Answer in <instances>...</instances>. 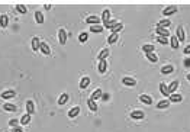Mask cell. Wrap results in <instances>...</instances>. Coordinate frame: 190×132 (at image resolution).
<instances>
[{
	"label": "cell",
	"mask_w": 190,
	"mask_h": 132,
	"mask_svg": "<svg viewBox=\"0 0 190 132\" xmlns=\"http://www.w3.org/2000/svg\"><path fill=\"white\" fill-rule=\"evenodd\" d=\"M67 38H68V35H67L65 29L61 28V29L58 31V41H60L61 45H65V44H67Z\"/></svg>",
	"instance_id": "obj_1"
},
{
	"label": "cell",
	"mask_w": 190,
	"mask_h": 132,
	"mask_svg": "<svg viewBox=\"0 0 190 132\" xmlns=\"http://www.w3.org/2000/svg\"><path fill=\"white\" fill-rule=\"evenodd\" d=\"M177 10H179V7L174 6V5H171V6H167V7L162 10V15L164 16H171L173 13H177Z\"/></svg>",
	"instance_id": "obj_2"
},
{
	"label": "cell",
	"mask_w": 190,
	"mask_h": 132,
	"mask_svg": "<svg viewBox=\"0 0 190 132\" xmlns=\"http://www.w3.org/2000/svg\"><path fill=\"white\" fill-rule=\"evenodd\" d=\"M100 20H102V17H99V16H89V17L86 19V22H87L90 26H93V25H99V23H100Z\"/></svg>",
	"instance_id": "obj_3"
},
{
	"label": "cell",
	"mask_w": 190,
	"mask_h": 132,
	"mask_svg": "<svg viewBox=\"0 0 190 132\" xmlns=\"http://www.w3.org/2000/svg\"><path fill=\"white\" fill-rule=\"evenodd\" d=\"M176 36L179 39V42H183L186 39V34H184V28L183 26H177V32H176Z\"/></svg>",
	"instance_id": "obj_4"
},
{
	"label": "cell",
	"mask_w": 190,
	"mask_h": 132,
	"mask_svg": "<svg viewBox=\"0 0 190 132\" xmlns=\"http://www.w3.org/2000/svg\"><path fill=\"white\" fill-rule=\"evenodd\" d=\"M155 32H157L158 36H164V38H169V36H170L169 29H165V28H160V26H157V28H155Z\"/></svg>",
	"instance_id": "obj_5"
},
{
	"label": "cell",
	"mask_w": 190,
	"mask_h": 132,
	"mask_svg": "<svg viewBox=\"0 0 190 132\" xmlns=\"http://www.w3.org/2000/svg\"><path fill=\"white\" fill-rule=\"evenodd\" d=\"M139 102H142V103L147 105V106H151L152 105V97L148 96V94H141L139 96Z\"/></svg>",
	"instance_id": "obj_6"
},
{
	"label": "cell",
	"mask_w": 190,
	"mask_h": 132,
	"mask_svg": "<svg viewBox=\"0 0 190 132\" xmlns=\"http://www.w3.org/2000/svg\"><path fill=\"white\" fill-rule=\"evenodd\" d=\"M144 116H145V113L142 112V111H134V112H131V118H132V119H135V121L144 119Z\"/></svg>",
	"instance_id": "obj_7"
},
{
	"label": "cell",
	"mask_w": 190,
	"mask_h": 132,
	"mask_svg": "<svg viewBox=\"0 0 190 132\" xmlns=\"http://www.w3.org/2000/svg\"><path fill=\"white\" fill-rule=\"evenodd\" d=\"M97 70H99V73H100V74L106 73V70H107V61H106V60H102V61L99 62Z\"/></svg>",
	"instance_id": "obj_8"
},
{
	"label": "cell",
	"mask_w": 190,
	"mask_h": 132,
	"mask_svg": "<svg viewBox=\"0 0 190 132\" xmlns=\"http://www.w3.org/2000/svg\"><path fill=\"white\" fill-rule=\"evenodd\" d=\"M41 52L42 54H45V55H50L51 54V48H50V45L48 44H45V42H41Z\"/></svg>",
	"instance_id": "obj_9"
},
{
	"label": "cell",
	"mask_w": 190,
	"mask_h": 132,
	"mask_svg": "<svg viewBox=\"0 0 190 132\" xmlns=\"http://www.w3.org/2000/svg\"><path fill=\"white\" fill-rule=\"evenodd\" d=\"M102 94H103V92H102V89H96L93 93H91V96H90V99L91 100H94L96 102L97 99H102Z\"/></svg>",
	"instance_id": "obj_10"
},
{
	"label": "cell",
	"mask_w": 190,
	"mask_h": 132,
	"mask_svg": "<svg viewBox=\"0 0 190 132\" xmlns=\"http://www.w3.org/2000/svg\"><path fill=\"white\" fill-rule=\"evenodd\" d=\"M122 83H124L125 86H129V87H135V86H136V81H135L134 78H131V77H124V78H122Z\"/></svg>",
	"instance_id": "obj_11"
},
{
	"label": "cell",
	"mask_w": 190,
	"mask_h": 132,
	"mask_svg": "<svg viewBox=\"0 0 190 132\" xmlns=\"http://www.w3.org/2000/svg\"><path fill=\"white\" fill-rule=\"evenodd\" d=\"M179 84H180V83H179L177 80H176V81H171V84L169 86V93H170V94H174V93H176V90L179 89Z\"/></svg>",
	"instance_id": "obj_12"
},
{
	"label": "cell",
	"mask_w": 190,
	"mask_h": 132,
	"mask_svg": "<svg viewBox=\"0 0 190 132\" xmlns=\"http://www.w3.org/2000/svg\"><path fill=\"white\" fill-rule=\"evenodd\" d=\"M39 48H41V41H39L38 36H34L32 38V50L34 51H38Z\"/></svg>",
	"instance_id": "obj_13"
},
{
	"label": "cell",
	"mask_w": 190,
	"mask_h": 132,
	"mask_svg": "<svg viewBox=\"0 0 190 132\" xmlns=\"http://www.w3.org/2000/svg\"><path fill=\"white\" fill-rule=\"evenodd\" d=\"M109 54H110V51H109V48H105V50H102L100 52H99V55H97V60H106L107 57H109Z\"/></svg>",
	"instance_id": "obj_14"
},
{
	"label": "cell",
	"mask_w": 190,
	"mask_h": 132,
	"mask_svg": "<svg viewBox=\"0 0 190 132\" xmlns=\"http://www.w3.org/2000/svg\"><path fill=\"white\" fill-rule=\"evenodd\" d=\"M160 92H161V94L162 96H165V97H170V93H169V87L165 86V83H160Z\"/></svg>",
	"instance_id": "obj_15"
},
{
	"label": "cell",
	"mask_w": 190,
	"mask_h": 132,
	"mask_svg": "<svg viewBox=\"0 0 190 132\" xmlns=\"http://www.w3.org/2000/svg\"><path fill=\"white\" fill-rule=\"evenodd\" d=\"M105 25V28H107V29H115L117 25H119V23H117V20H115V19H112V20H109V22H106V23H103Z\"/></svg>",
	"instance_id": "obj_16"
},
{
	"label": "cell",
	"mask_w": 190,
	"mask_h": 132,
	"mask_svg": "<svg viewBox=\"0 0 190 132\" xmlns=\"http://www.w3.org/2000/svg\"><path fill=\"white\" fill-rule=\"evenodd\" d=\"M174 71V67L171 64H169V65H164V67H161V73L162 74H171Z\"/></svg>",
	"instance_id": "obj_17"
},
{
	"label": "cell",
	"mask_w": 190,
	"mask_h": 132,
	"mask_svg": "<svg viewBox=\"0 0 190 132\" xmlns=\"http://www.w3.org/2000/svg\"><path fill=\"white\" fill-rule=\"evenodd\" d=\"M170 45H171V48H173V50H177V48H179L180 42H179L177 36H171V35H170Z\"/></svg>",
	"instance_id": "obj_18"
},
{
	"label": "cell",
	"mask_w": 190,
	"mask_h": 132,
	"mask_svg": "<svg viewBox=\"0 0 190 132\" xmlns=\"http://www.w3.org/2000/svg\"><path fill=\"white\" fill-rule=\"evenodd\" d=\"M89 84H90V78H89V77H83V78L80 80V89H81V90L87 89Z\"/></svg>",
	"instance_id": "obj_19"
},
{
	"label": "cell",
	"mask_w": 190,
	"mask_h": 132,
	"mask_svg": "<svg viewBox=\"0 0 190 132\" xmlns=\"http://www.w3.org/2000/svg\"><path fill=\"white\" fill-rule=\"evenodd\" d=\"M155 47L152 45V44H145V45H142V51H144L145 54H150V52H154Z\"/></svg>",
	"instance_id": "obj_20"
},
{
	"label": "cell",
	"mask_w": 190,
	"mask_h": 132,
	"mask_svg": "<svg viewBox=\"0 0 190 132\" xmlns=\"http://www.w3.org/2000/svg\"><path fill=\"white\" fill-rule=\"evenodd\" d=\"M9 25V17H7V15H2V16H0V26H2V28H6Z\"/></svg>",
	"instance_id": "obj_21"
},
{
	"label": "cell",
	"mask_w": 190,
	"mask_h": 132,
	"mask_svg": "<svg viewBox=\"0 0 190 132\" xmlns=\"http://www.w3.org/2000/svg\"><path fill=\"white\" fill-rule=\"evenodd\" d=\"M79 113H80V107H79V106H74V107L68 112V118H76V116H79Z\"/></svg>",
	"instance_id": "obj_22"
},
{
	"label": "cell",
	"mask_w": 190,
	"mask_h": 132,
	"mask_svg": "<svg viewBox=\"0 0 190 132\" xmlns=\"http://www.w3.org/2000/svg\"><path fill=\"white\" fill-rule=\"evenodd\" d=\"M117 39H119V34H110L109 38H107V44H109V45H113Z\"/></svg>",
	"instance_id": "obj_23"
},
{
	"label": "cell",
	"mask_w": 190,
	"mask_h": 132,
	"mask_svg": "<svg viewBox=\"0 0 190 132\" xmlns=\"http://www.w3.org/2000/svg\"><path fill=\"white\" fill-rule=\"evenodd\" d=\"M171 25V22H170V19H162V20H160L158 22V25L157 26H160V28H165V29H169V26Z\"/></svg>",
	"instance_id": "obj_24"
},
{
	"label": "cell",
	"mask_w": 190,
	"mask_h": 132,
	"mask_svg": "<svg viewBox=\"0 0 190 132\" xmlns=\"http://www.w3.org/2000/svg\"><path fill=\"white\" fill-rule=\"evenodd\" d=\"M26 111H28V115H32L35 112V105L32 100H28L26 102Z\"/></svg>",
	"instance_id": "obj_25"
},
{
	"label": "cell",
	"mask_w": 190,
	"mask_h": 132,
	"mask_svg": "<svg viewBox=\"0 0 190 132\" xmlns=\"http://www.w3.org/2000/svg\"><path fill=\"white\" fill-rule=\"evenodd\" d=\"M169 106H170V100H167V99H164V100H161V102L157 103V107L158 109H167Z\"/></svg>",
	"instance_id": "obj_26"
},
{
	"label": "cell",
	"mask_w": 190,
	"mask_h": 132,
	"mask_svg": "<svg viewBox=\"0 0 190 132\" xmlns=\"http://www.w3.org/2000/svg\"><path fill=\"white\" fill-rule=\"evenodd\" d=\"M15 96H16L15 90H6V92L2 93V97H3V99H12V97H15Z\"/></svg>",
	"instance_id": "obj_27"
},
{
	"label": "cell",
	"mask_w": 190,
	"mask_h": 132,
	"mask_svg": "<svg viewBox=\"0 0 190 132\" xmlns=\"http://www.w3.org/2000/svg\"><path fill=\"white\" fill-rule=\"evenodd\" d=\"M87 105H89V109H90L91 112H97V105H96V102H94V100L89 99L87 100Z\"/></svg>",
	"instance_id": "obj_28"
},
{
	"label": "cell",
	"mask_w": 190,
	"mask_h": 132,
	"mask_svg": "<svg viewBox=\"0 0 190 132\" xmlns=\"http://www.w3.org/2000/svg\"><path fill=\"white\" fill-rule=\"evenodd\" d=\"M102 20H103V23H106V22L110 20V10H109V9L103 10V13H102Z\"/></svg>",
	"instance_id": "obj_29"
},
{
	"label": "cell",
	"mask_w": 190,
	"mask_h": 132,
	"mask_svg": "<svg viewBox=\"0 0 190 132\" xmlns=\"http://www.w3.org/2000/svg\"><path fill=\"white\" fill-rule=\"evenodd\" d=\"M170 102H174V103H179V102H181L183 100V96L181 94H170V99H169Z\"/></svg>",
	"instance_id": "obj_30"
},
{
	"label": "cell",
	"mask_w": 190,
	"mask_h": 132,
	"mask_svg": "<svg viewBox=\"0 0 190 132\" xmlns=\"http://www.w3.org/2000/svg\"><path fill=\"white\" fill-rule=\"evenodd\" d=\"M67 102H68V93H62V94L60 96V99H58V105L62 106V105H65Z\"/></svg>",
	"instance_id": "obj_31"
},
{
	"label": "cell",
	"mask_w": 190,
	"mask_h": 132,
	"mask_svg": "<svg viewBox=\"0 0 190 132\" xmlns=\"http://www.w3.org/2000/svg\"><path fill=\"white\" fill-rule=\"evenodd\" d=\"M35 20L38 22V23L41 25V23H44V20H45V17H44V15H42V12H35Z\"/></svg>",
	"instance_id": "obj_32"
},
{
	"label": "cell",
	"mask_w": 190,
	"mask_h": 132,
	"mask_svg": "<svg viewBox=\"0 0 190 132\" xmlns=\"http://www.w3.org/2000/svg\"><path fill=\"white\" fill-rule=\"evenodd\" d=\"M90 32L102 34V32H103V26H100V25H93V26H90Z\"/></svg>",
	"instance_id": "obj_33"
},
{
	"label": "cell",
	"mask_w": 190,
	"mask_h": 132,
	"mask_svg": "<svg viewBox=\"0 0 190 132\" xmlns=\"http://www.w3.org/2000/svg\"><path fill=\"white\" fill-rule=\"evenodd\" d=\"M3 109H5V111H7V112H16V106L12 105V103H5L3 105Z\"/></svg>",
	"instance_id": "obj_34"
},
{
	"label": "cell",
	"mask_w": 190,
	"mask_h": 132,
	"mask_svg": "<svg viewBox=\"0 0 190 132\" xmlns=\"http://www.w3.org/2000/svg\"><path fill=\"white\" fill-rule=\"evenodd\" d=\"M19 122H20L22 125H28V123L31 122V115H28V113H26V115H23V116L20 118Z\"/></svg>",
	"instance_id": "obj_35"
},
{
	"label": "cell",
	"mask_w": 190,
	"mask_h": 132,
	"mask_svg": "<svg viewBox=\"0 0 190 132\" xmlns=\"http://www.w3.org/2000/svg\"><path fill=\"white\" fill-rule=\"evenodd\" d=\"M147 58H148V61H151V62H157V61H158V57H157L155 52H150V54H147Z\"/></svg>",
	"instance_id": "obj_36"
},
{
	"label": "cell",
	"mask_w": 190,
	"mask_h": 132,
	"mask_svg": "<svg viewBox=\"0 0 190 132\" xmlns=\"http://www.w3.org/2000/svg\"><path fill=\"white\" fill-rule=\"evenodd\" d=\"M16 10H17L19 13H22V15H25V13L28 12L26 6H23V5H16Z\"/></svg>",
	"instance_id": "obj_37"
},
{
	"label": "cell",
	"mask_w": 190,
	"mask_h": 132,
	"mask_svg": "<svg viewBox=\"0 0 190 132\" xmlns=\"http://www.w3.org/2000/svg\"><path fill=\"white\" fill-rule=\"evenodd\" d=\"M87 39H89L87 32H81V34L79 35V41H80V42H87Z\"/></svg>",
	"instance_id": "obj_38"
},
{
	"label": "cell",
	"mask_w": 190,
	"mask_h": 132,
	"mask_svg": "<svg viewBox=\"0 0 190 132\" xmlns=\"http://www.w3.org/2000/svg\"><path fill=\"white\" fill-rule=\"evenodd\" d=\"M157 41L161 44V45H167L169 44V38H164V36H157Z\"/></svg>",
	"instance_id": "obj_39"
},
{
	"label": "cell",
	"mask_w": 190,
	"mask_h": 132,
	"mask_svg": "<svg viewBox=\"0 0 190 132\" xmlns=\"http://www.w3.org/2000/svg\"><path fill=\"white\" fill-rule=\"evenodd\" d=\"M122 29H124V25H122V23H119V25H117L115 29H112V34H119Z\"/></svg>",
	"instance_id": "obj_40"
},
{
	"label": "cell",
	"mask_w": 190,
	"mask_h": 132,
	"mask_svg": "<svg viewBox=\"0 0 190 132\" xmlns=\"http://www.w3.org/2000/svg\"><path fill=\"white\" fill-rule=\"evenodd\" d=\"M17 122H19L17 119H10V121H9V125H10L12 128H15V126L17 125Z\"/></svg>",
	"instance_id": "obj_41"
},
{
	"label": "cell",
	"mask_w": 190,
	"mask_h": 132,
	"mask_svg": "<svg viewBox=\"0 0 190 132\" xmlns=\"http://www.w3.org/2000/svg\"><path fill=\"white\" fill-rule=\"evenodd\" d=\"M102 99H103V102H107V100L110 99V94H109V93H103V94H102Z\"/></svg>",
	"instance_id": "obj_42"
},
{
	"label": "cell",
	"mask_w": 190,
	"mask_h": 132,
	"mask_svg": "<svg viewBox=\"0 0 190 132\" xmlns=\"http://www.w3.org/2000/svg\"><path fill=\"white\" fill-rule=\"evenodd\" d=\"M12 132H23V129H22L20 126H15V128L12 129Z\"/></svg>",
	"instance_id": "obj_43"
},
{
	"label": "cell",
	"mask_w": 190,
	"mask_h": 132,
	"mask_svg": "<svg viewBox=\"0 0 190 132\" xmlns=\"http://www.w3.org/2000/svg\"><path fill=\"white\" fill-rule=\"evenodd\" d=\"M183 64H184V67H190V58H186Z\"/></svg>",
	"instance_id": "obj_44"
},
{
	"label": "cell",
	"mask_w": 190,
	"mask_h": 132,
	"mask_svg": "<svg viewBox=\"0 0 190 132\" xmlns=\"http://www.w3.org/2000/svg\"><path fill=\"white\" fill-rule=\"evenodd\" d=\"M184 54H190V45H187V47L184 48Z\"/></svg>",
	"instance_id": "obj_45"
},
{
	"label": "cell",
	"mask_w": 190,
	"mask_h": 132,
	"mask_svg": "<svg viewBox=\"0 0 190 132\" xmlns=\"http://www.w3.org/2000/svg\"><path fill=\"white\" fill-rule=\"evenodd\" d=\"M44 7H45V9H46V10H50V9H51V5H45V6H44Z\"/></svg>",
	"instance_id": "obj_46"
},
{
	"label": "cell",
	"mask_w": 190,
	"mask_h": 132,
	"mask_svg": "<svg viewBox=\"0 0 190 132\" xmlns=\"http://www.w3.org/2000/svg\"><path fill=\"white\" fill-rule=\"evenodd\" d=\"M187 80H189V81H190V74H187Z\"/></svg>",
	"instance_id": "obj_47"
}]
</instances>
